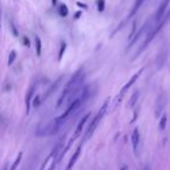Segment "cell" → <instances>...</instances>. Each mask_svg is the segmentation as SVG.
I'll use <instances>...</instances> for the list:
<instances>
[{
  "instance_id": "3",
  "label": "cell",
  "mask_w": 170,
  "mask_h": 170,
  "mask_svg": "<svg viewBox=\"0 0 170 170\" xmlns=\"http://www.w3.org/2000/svg\"><path fill=\"white\" fill-rule=\"evenodd\" d=\"M169 19H170V12L168 13V14L164 15V16H163L162 20H161V21H160L158 23H156L155 27H154L153 29H152L150 32H149V33H148L147 37H146V40H145V42H143V45H142V47L140 48V50L138 52V55H136V56H139V54H140V52H142L143 49H146V47H147V45H149V43H150L152 41H153V38H154V37H155L156 35L158 34V32H160V30H161V29L163 28V27H164V25L168 22V20H169Z\"/></svg>"
},
{
  "instance_id": "7",
  "label": "cell",
  "mask_w": 170,
  "mask_h": 170,
  "mask_svg": "<svg viewBox=\"0 0 170 170\" xmlns=\"http://www.w3.org/2000/svg\"><path fill=\"white\" fill-rule=\"evenodd\" d=\"M142 72H143V69H140V70H139V71H138V72H136V74L134 75L133 77H132V78H131V79H129V81L127 82V83H126V85L125 86H124V88H122V89H121V91H120V95H119V99H121V98H122V96H124V95H125L126 92H127V91H128V90L131 89V86H132V85H133L134 83H135V82L138 81V78H139V77H140L141 76V74H142Z\"/></svg>"
},
{
  "instance_id": "25",
  "label": "cell",
  "mask_w": 170,
  "mask_h": 170,
  "mask_svg": "<svg viewBox=\"0 0 170 170\" xmlns=\"http://www.w3.org/2000/svg\"><path fill=\"white\" fill-rule=\"evenodd\" d=\"M143 170H150V168H149V167H146V168H145Z\"/></svg>"
},
{
  "instance_id": "2",
  "label": "cell",
  "mask_w": 170,
  "mask_h": 170,
  "mask_svg": "<svg viewBox=\"0 0 170 170\" xmlns=\"http://www.w3.org/2000/svg\"><path fill=\"white\" fill-rule=\"evenodd\" d=\"M108 104H110V100L107 99L105 103L103 104V106L100 107V110H99V112L97 113V115L95 117V119L90 122L89 127H88V131H86V133H85V136H84V140H88V139H90L91 138V135L93 134V132L97 129V127H98V125H99V122H100V120L103 119V117L105 115V113H106V111H107V107H108Z\"/></svg>"
},
{
  "instance_id": "9",
  "label": "cell",
  "mask_w": 170,
  "mask_h": 170,
  "mask_svg": "<svg viewBox=\"0 0 170 170\" xmlns=\"http://www.w3.org/2000/svg\"><path fill=\"white\" fill-rule=\"evenodd\" d=\"M34 92H35V86H32L27 92V96H26V114H29L30 112V104H32Z\"/></svg>"
},
{
  "instance_id": "5",
  "label": "cell",
  "mask_w": 170,
  "mask_h": 170,
  "mask_svg": "<svg viewBox=\"0 0 170 170\" xmlns=\"http://www.w3.org/2000/svg\"><path fill=\"white\" fill-rule=\"evenodd\" d=\"M169 2H170V0H162V1H161L160 6H158L155 15H154V23H155V25L160 22L163 19V16L165 15V11H167V8L169 6Z\"/></svg>"
},
{
  "instance_id": "11",
  "label": "cell",
  "mask_w": 170,
  "mask_h": 170,
  "mask_svg": "<svg viewBox=\"0 0 170 170\" xmlns=\"http://www.w3.org/2000/svg\"><path fill=\"white\" fill-rule=\"evenodd\" d=\"M146 0H136L135 1V4H134V6H133V8H132V11H131V13H129V15H128V19H131L132 16H133L138 11H139V8L143 5V2H145Z\"/></svg>"
},
{
  "instance_id": "12",
  "label": "cell",
  "mask_w": 170,
  "mask_h": 170,
  "mask_svg": "<svg viewBox=\"0 0 170 170\" xmlns=\"http://www.w3.org/2000/svg\"><path fill=\"white\" fill-rule=\"evenodd\" d=\"M21 158H22V152H20V153L18 154V156H16V158H15V161L13 162V164L11 165V168H9V170H16V169H18L19 164H20V162H21Z\"/></svg>"
},
{
  "instance_id": "23",
  "label": "cell",
  "mask_w": 170,
  "mask_h": 170,
  "mask_svg": "<svg viewBox=\"0 0 170 170\" xmlns=\"http://www.w3.org/2000/svg\"><path fill=\"white\" fill-rule=\"evenodd\" d=\"M79 15H81V13H76V15H75V16H76V19H78V16H79Z\"/></svg>"
},
{
  "instance_id": "20",
  "label": "cell",
  "mask_w": 170,
  "mask_h": 170,
  "mask_svg": "<svg viewBox=\"0 0 170 170\" xmlns=\"http://www.w3.org/2000/svg\"><path fill=\"white\" fill-rule=\"evenodd\" d=\"M32 103H33V106H34V107H38V106H40V104H41V102H40V97L36 96L35 98H34V100H33Z\"/></svg>"
},
{
  "instance_id": "15",
  "label": "cell",
  "mask_w": 170,
  "mask_h": 170,
  "mask_svg": "<svg viewBox=\"0 0 170 170\" xmlns=\"http://www.w3.org/2000/svg\"><path fill=\"white\" fill-rule=\"evenodd\" d=\"M15 58H16V52H15V50H12V52H9V55H8V61H7L8 67H11V65L14 63Z\"/></svg>"
},
{
  "instance_id": "22",
  "label": "cell",
  "mask_w": 170,
  "mask_h": 170,
  "mask_svg": "<svg viewBox=\"0 0 170 170\" xmlns=\"http://www.w3.org/2000/svg\"><path fill=\"white\" fill-rule=\"evenodd\" d=\"M23 42H25V45H26V47H29V40L27 38V37H23Z\"/></svg>"
},
{
  "instance_id": "6",
  "label": "cell",
  "mask_w": 170,
  "mask_h": 170,
  "mask_svg": "<svg viewBox=\"0 0 170 170\" xmlns=\"http://www.w3.org/2000/svg\"><path fill=\"white\" fill-rule=\"evenodd\" d=\"M89 118H90V113H88V114H85V115L81 119V121L78 122V125H77V127H76V131H75L74 135H72V138H71V141L69 142V146H71L72 142H74V141L78 138V135L82 133V131H83V128H84V126H85V124H86V121L89 120Z\"/></svg>"
},
{
  "instance_id": "4",
  "label": "cell",
  "mask_w": 170,
  "mask_h": 170,
  "mask_svg": "<svg viewBox=\"0 0 170 170\" xmlns=\"http://www.w3.org/2000/svg\"><path fill=\"white\" fill-rule=\"evenodd\" d=\"M63 127V125H61L58 121H56L55 119L52 122H48L45 126L40 127L36 131L37 136H50V135H55L56 133H58V131Z\"/></svg>"
},
{
  "instance_id": "19",
  "label": "cell",
  "mask_w": 170,
  "mask_h": 170,
  "mask_svg": "<svg viewBox=\"0 0 170 170\" xmlns=\"http://www.w3.org/2000/svg\"><path fill=\"white\" fill-rule=\"evenodd\" d=\"M65 48H67V45L63 42L62 45H61V50H59V54H58V59H62V57H63V54H64V52H65Z\"/></svg>"
},
{
  "instance_id": "24",
  "label": "cell",
  "mask_w": 170,
  "mask_h": 170,
  "mask_svg": "<svg viewBox=\"0 0 170 170\" xmlns=\"http://www.w3.org/2000/svg\"><path fill=\"white\" fill-rule=\"evenodd\" d=\"M0 29H1V13H0Z\"/></svg>"
},
{
  "instance_id": "10",
  "label": "cell",
  "mask_w": 170,
  "mask_h": 170,
  "mask_svg": "<svg viewBox=\"0 0 170 170\" xmlns=\"http://www.w3.org/2000/svg\"><path fill=\"white\" fill-rule=\"evenodd\" d=\"M81 147H78L77 149H76V152L74 153V155H72V157H71V160L69 161V163H68L67 168H65V170H71L72 169V167L75 165V163L77 162V160H78V157H79V155H81Z\"/></svg>"
},
{
  "instance_id": "8",
  "label": "cell",
  "mask_w": 170,
  "mask_h": 170,
  "mask_svg": "<svg viewBox=\"0 0 170 170\" xmlns=\"http://www.w3.org/2000/svg\"><path fill=\"white\" fill-rule=\"evenodd\" d=\"M139 145H140V133H139L138 128H134L133 133H132V146H133V150L135 154H138Z\"/></svg>"
},
{
  "instance_id": "16",
  "label": "cell",
  "mask_w": 170,
  "mask_h": 170,
  "mask_svg": "<svg viewBox=\"0 0 170 170\" xmlns=\"http://www.w3.org/2000/svg\"><path fill=\"white\" fill-rule=\"evenodd\" d=\"M139 96H140V93L136 91L135 93H133V96L131 97V99H129V103H128V106L129 107H133L134 105L136 104V102H138V98H139Z\"/></svg>"
},
{
  "instance_id": "13",
  "label": "cell",
  "mask_w": 170,
  "mask_h": 170,
  "mask_svg": "<svg viewBox=\"0 0 170 170\" xmlns=\"http://www.w3.org/2000/svg\"><path fill=\"white\" fill-rule=\"evenodd\" d=\"M58 13L62 18H65V16H68V14H69V9H68L67 5L61 4V5H59V7H58Z\"/></svg>"
},
{
  "instance_id": "1",
  "label": "cell",
  "mask_w": 170,
  "mask_h": 170,
  "mask_svg": "<svg viewBox=\"0 0 170 170\" xmlns=\"http://www.w3.org/2000/svg\"><path fill=\"white\" fill-rule=\"evenodd\" d=\"M84 78H85V75L83 74L82 71H77L76 74L71 77V79L69 81V83L67 84V86L64 88V90L62 91L61 96H59L58 100H57V104H56V108H59L64 102H67L68 97L71 95V92L74 90L78 89V88H82L83 85V82H84Z\"/></svg>"
},
{
  "instance_id": "17",
  "label": "cell",
  "mask_w": 170,
  "mask_h": 170,
  "mask_svg": "<svg viewBox=\"0 0 170 170\" xmlns=\"http://www.w3.org/2000/svg\"><path fill=\"white\" fill-rule=\"evenodd\" d=\"M165 126H167V114H163L160 120V129L164 131L165 129Z\"/></svg>"
},
{
  "instance_id": "18",
  "label": "cell",
  "mask_w": 170,
  "mask_h": 170,
  "mask_svg": "<svg viewBox=\"0 0 170 170\" xmlns=\"http://www.w3.org/2000/svg\"><path fill=\"white\" fill-rule=\"evenodd\" d=\"M97 7L99 12H103L105 9V0H97Z\"/></svg>"
},
{
  "instance_id": "21",
  "label": "cell",
  "mask_w": 170,
  "mask_h": 170,
  "mask_svg": "<svg viewBox=\"0 0 170 170\" xmlns=\"http://www.w3.org/2000/svg\"><path fill=\"white\" fill-rule=\"evenodd\" d=\"M56 163H57V160L55 158V160L52 161V164H50V167H49V168H48L47 170H55V168H56Z\"/></svg>"
},
{
  "instance_id": "27",
  "label": "cell",
  "mask_w": 170,
  "mask_h": 170,
  "mask_svg": "<svg viewBox=\"0 0 170 170\" xmlns=\"http://www.w3.org/2000/svg\"><path fill=\"white\" fill-rule=\"evenodd\" d=\"M2 170H7V167H5V168H4Z\"/></svg>"
},
{
  "instance_id": "14",
  "label": "cell",
  "mask_w": 170,
  "mask_h": 170,
  "mask_svg": "<svg viewBox=\"0 0 170 170\" xmlns=\"http://www.w3.org/2000/svg\"><path fill=\"white\" fill-rule=\"evenodd\" d=\"M35 48H36V55L41 56V52H42V42L38 36H35Z\"/></svg>"
},
{
  "instance_id": "26",
  "label": "cell",
  "mask_w": 170,
  "mask_h": 170,
  "mask_svg": "<svg viewBox=\"0 0 170 170\" xmlns=\"http://www.w3.org/2000/svg\"><path fill=\"white\" fill-rule=\"evenodd\" d=\"M52 4L55 5V4H56V0H52Z\"/></svg>"
}]
</instances>
